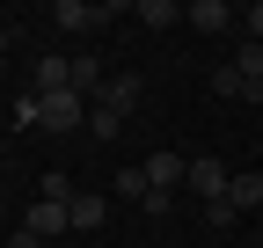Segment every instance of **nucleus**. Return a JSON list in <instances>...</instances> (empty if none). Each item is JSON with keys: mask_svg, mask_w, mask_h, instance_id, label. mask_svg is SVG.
<instances>
[{"mask_svg": "<svg viewBox=\"0 0 263 248\" xmlns=\"http://www.w3.org/2000/svg\"><path fill=\"white\" fill-rule=\"evenodd\" d=\"M29 102V124H44V132H81L88 124V102L73 88H51V95H22Z\"/></svg>", "mask_w": 263, "mask_h": 248, "instance_id": "f257e3e1", "label": "nucleus"}, {"mask_svg": "<svg viewBox=\"0 0 263 248\" xmlns=\"http://www.w3.org/2000/svg\"><path fill=\"white\" fill-rule=\"evenodd\" d=\"M183 182H190V161H183V153H168V146H161L154 161H146V190L176 204V190H183Z\"/></svg>", "mask_w": 263, "mask_h": 248, "instance_id": "f03ea898", "label": "nucleus"}, {"mask_svg": "<svg viewBox=\"0 0 263 248\" xmlns=\"http://www.w3.org/2000/svg\"><path fill=\"white\" fill-rule=\"evenodd\" d=\"M183 22H190V29H205V37H227L241 15L227 8V0H190V8H183Z\"/></svg>", "mask_w": 263, "mask_h": 248, "instance_id": "7ed1b4c3", "label": "nucleus"}, {"mask_svg": "<svg viewBox=\"0 0 263 248\" xmlns=\"http://www.w3.org/2000/svg\"><path fill=\"white\" fill-rule=\"evenodd\" d=\"M29 234H37V241L73 234V204H51V197H37V204H29Z\"/></svg>", "mask_w": 263, "mask_h": 248, "instance_id": "20e7f679", "label": "nucleus"}, {"mask_svg": "<svg viewBox=\"0 0 263 248\" xmlns=\"http://www.w3.org/2000/svg\"><path fill=\"white\" fill-rule=\"evenodd\" d=\"M51 22H59V29H103L110 8H88V0H51Z\"/></svg>", "mask_w": 263, "mask_h": 248, "instance_id": "39448f33", "label": "nucleus"}, {"mask_svg": "<svg viewBox=\"0 0 263 248\" xmlns=\"http://www.w3.org/2000/svg\"><path fill=\"white\" fill-rule=\"evenodd\" d=\"M139 95H146V80H139V73H117V80H110L95 102H110L117 117H132V110H139Z\"/></svg>", "mask_w": 263, "mask_h": 248, "instance_id": "423d86ee", "label": "nucleus"}, {"mask_svg": "<svg viewBox=\"0 0 263 248\" xmlns=\"http://www.w3.org/2000/svg\"><path fill=\"white\" fill-rule=\"evenodd\" d=\"M227 182H234V175H227L219 161H190V190L205 197V204H219V197H227Z\"/></svg>", "mask_w": 263, "mask_h": 248, "instance_id": "0eeeda50", "label": "nucleus"}, {"mask_svg": "<svg viewBox=\"0 0 263 248\" xmlns=\"http://www.w3.org/2000/svg\"><path fill=\"white\" fill-rule=\"evenodd\" d=\"M227 204L234 212H263V175H234L227 182Z\"/></svg>", "mask_w": 263, "mask_h": 248, "instance_id": "6e6552de", "label": "nucleus"}, {"mask_svg": "<svg viewBox=\"0 0 263 248\" xmlns=\"http://www.w3.org/2000/svg\"><path fill=\"white\" fill-rule=\"evenodd\" d=\"M110 219V197H73V234H95Z\"/></svg>", "mask_w": 263, "mask_h": 248, "instance_id": "1a4fd4ad", "label": "nucleus"}, {"mask_svg": "<svg viewBox=\"0 0 263 248\" xmlns=\"http://www.w3.org/2000/svg\"><path fill=\"white\" fill-rule=\"evenodd\" d=\"M234 73H241L256 95H263V44H249V37H241V51H234Z\"/></svg>", "mask_w": 263, "mask_h": 248, "instance_id": "9d476101", "label": "nucleus"}, {"mask_svg": "<svg viewBox=\"0 0 263 248\" xmlns=\"http://www.w3.org/2000/svg\"><path fill=\"white\" fill-rule=\"evenodd\" d=\"M88 132H95V139H117V132H124V117H117L110 102H88Z\"/></svg>", "mask_w": 263, "mask_h": 248, "instance_id": "9b49d317", "label": "nucleus"}, {"mask_svg": "<svg viewBox=\"0 0 263 248\" xmlns=\"http://www.w3.org/2000/svg\"><path fill=\"white\" fill-rule=\"evenodd\" d=\"M139 22L146 29H168V22H183V8L176 0H139Z\"/></svg>", "mask_w": 263, "mask_h": 248, "instance_id": "f8f14e48", "label": "nucleus"}, {"mask_svg": "<svg viewBox=\"0 0 263 248\" xmlns=\"http://www.w3.org/2000/svg\"><path fill=\"white\" fill-rule=\"evenodd\" d=\"M117 197H139V204H146V197H154V190H146V168H117Z\"/></svg>", "mask_w": 263, "mask_h": 248, "instance_id": "ddd939ff", "label": "nucleus"}, {"mask_svg": "<svg viewBox=\"0 0 263 248\" xmlns=\"http://www.w3.org/2000/svg\"><path fill=\"white\" fill-rule=\"evenodd\" d=\"M212 88H219V95H256V88H249L234 66H219V73H212Z\"/></svg>", "mask_w": 263, "mask_h": 248, "instance_id": "4468645a", "label": "nucleus"}, {"mask_svg": "<svg viewBox=\"0 0 263 248\" xmlns=\"http://www.w3.org/2000/svg\"><path fill=\"white\" fill-rule=\"evenodd\" d=\"M205 219H212V234H227V226H234V219H241V212H234V204H227V197H219V204H205Z\"/></svg>", "mask_w": 263, "mask_h": 248, "instance_id": "2eb2a0df", "label": "nucleus"}, {"mask_svg": "<svg viewBox=\"0 0 263 248\" xmlns=\"http://www.w3.org/2000/svg\"><path fill=\"white\" fill-rule=\"evenodd\" d=\"M241 37H249V44H263V0H256L249 15H241Z\"/></svg>", "mask_w": 263, "mask_h": 248, "instance_id": "dca6fc26", "label": "nucleus"}, {"mask_svg": "<svg viewBox=\"0 0 263 248\" xmlns=\"http://www.w3.org/2000/svg\"><path fill=\"white\" fill-rule=\"evenodd\" d=\"M8 248H51V241H37V234H29V226H22V234H15Z\"/></svg>", "mask_w": 263, "mask_h": 248, "instance_id": "f3484780", "label": "nucleus"}, {"mask_svg": "<svg viewBox=\"0 0 263 248\" xmlns=\"http://www.w3.org/2000/svg\"><path fill=\"white\" fill-rule=\"evenodd\" d=\"M0 66H8V51H0Z\"/></svg>", "mask_w": 263, "mask_h": 248, "instance_id": "a211bd4d", "label": "nucleus"}]
</instances>
